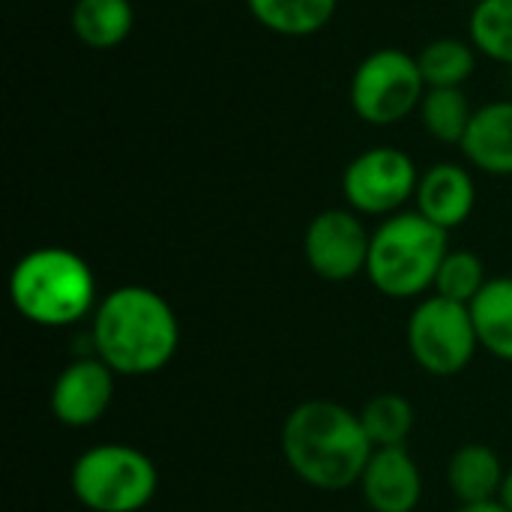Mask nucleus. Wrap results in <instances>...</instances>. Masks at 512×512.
I'll list each match as a JSON object with an SVG mask.
<instances>
[{"label": "nucleus", "instance_id": "obj_23", "mask_svg": "<svg viewBox=\"0 0 512 512\" xmlns=\"http://www.w3.org/2000/svg\"><path fill=\"white\" fill-rule=\"evenodd\" d=\"M453 512H510L501 501H483V504H459Z\"/></svg>", "mask_w": 512, "mask_h": 512}, {"label": "nucleus", "instance_id": "obj_1", "mask_svg": "<svg viewBox=\"0 0 512 512\" xmlns=\"http://www.w3.org/2000/svg\"><path fill=\"white\" fill-rule=\"evenodd\" d=\"M93 354L120 378L162 372L180 345V324L171 303L144 285L108 291L93 309Z\"/></svg>", "mask_w": 512, "mask_h": 512}, {"label": "nucleus", "instance_id": "obj_7", "mask_svg": "<svg viewBox=\"0 0 512 512\" xmlns=\"http://www.w3.org/2000/svg\"><path fill=\"white\" fill-rule=\"evenodd\" d=\"M480 348L471 309L447 297H426L408 318V351L414 363L435 378H453Z\"/></svg>", "mask_w": 512, "mask_h": 512}, {"label": "nucleus", "instance_id": "obj_4", "mask_svg": "<svg viewBox=\"0 0 512 512\" xmlns=\"http://www.w3.org/2000/svg\"><path fill=\"white\" fill-rule=\"evenodd\" d=\"M447 252L450 243L444 228L417 210H402L372 231L366 276L384 297L411 300L435 288Z\"/></svg>", "mask_w": 512, "mask_h": 512}, {"label": "nucleus", "instance_id": "obj_20", "mask_svg": "<svg viewBox=\"0 0 512 512\" xmlns=\"http://www.w3.org/2000/svg\"><path fill=\"white\" fill-rule=\"evenodd\" d=\"M471 117L474 108L462 87H429L420 102V123L441 144H462Z\"/></svg>", "mask_w": 512, "mask_h": 512}, {"label": "nucleus", "instance_id": "obj_3", "mask_svg": "<svg viewBox=\"0 0 512 512\" xmlns=\"http://www.w3.org/2000/svg\"><path fill=\"white\" fill-rule=\"evenodd\" d=\"M15 312L36 327H69L96 309V276L90 264L63 246H42L18 258L9 273Z\"/></svg>", "mask_w": 512, "mask_h": 512}, {"label": "nucleus", "instance_id": "obj_14", "mask_svg": "<svg viewBox=\"0 0 512 512\" xmlns=\"http://www.w3.org/2000/svg\"><path fill=\"white\" fill-rule=\"evenodd\" d=\"M504 465L486 444H465L447 462V486L459 504L498 501L504 486Z\"/></svg>", "mask_w": 512, "mask_h": 512}, {"label": "nucleus", "instance_id": "obj_16", "mask_svg": "<svg viewBox=\"0 0 512 512\" xmlns=\"http://www.w3.org/2000/svg\"><path fill=\"white\" fill-rule=\"evenodd\" d=\"M468 309L477 327L480 348L512 363V276L489 279Z\"/></svg>", "mask_w": 512, "mask_h": 512}, {"label": "nucleus", "instance_id": "obj_2", "mask_svg": "<svg viewBox=\"0 0 512 512\" xmlns=\"http://www.w3.org/2000/svg\"><path fill=\"white\" fill-rule=\"evenodd\" d=\"M279 441L288 468L318 492H345L357 486L375 453L360 414L330 399L297 405L285 417Z\"/></svg>", "mask_w": 512, "mask_h": 512}, {"label": "nucleus", "instance_id": "obj_6", "mask_svg": "<svg viewBox=\"0 0 512 512\" xmlns=\"http://www.w3.org/2000/svg\"><path fill=\"white\" fill-rule=\"evenodd\" d=\"M426 81L414 54L402 48H378L363 57L351 75L348 99L354 114L369 126H396L420 111Z\"/></svg>", "mask_w": 512, "mask_h": 512}, {"label": "nucleus", "instance_id": "obj_19", "mask_svg": "<svg viewBox=\"0 0 512 512\" xmlns=\"http://www.w3.org/2000/svg\"><path fill=\"white\" fill-rule=\"evenodd\" d=\"M360 423L375 450L405 447L414 432V405L399 393H378L363 405Z\"/></svg>", "mask_w": 512, "mask_h": 512}, {"label": "nucleus", "instance_id": "obj_5", "mask_svg": "<svg viewBox=\"0 0 512 512\" xmlns=\"http://www.w3.org/2000/svg\"><path fill=\"white\" fill-rule=\"evenodd\" d=\"M69 486L84 510L141 512L159 489V474L138 447L96 444L75 459Z\"/></svg>", "mask_w": 512, "mask_h": 512}, {"label": "nucleus", "instance_id": "obj_17", "mask_svg": "<svg viewBox=\"0 0 512 512\" xmlns=\"http://www.w3.org/2000/svg\"><path fill=\"white\" fill-rule=\"evenodd\" d=\"M246 6L264 30L300 39L324 30L336 15L339 0H246Z\"/></svg>", "mask_w": 512, "mask_h": 512}, {"label": "nucleus", "instance_id": "obj_13", "mask_svg": "<svg viewBox=\"0 0 512 512\" xmlns=\"http://www.w3.org/2000/svg\"><path fill=\"white\" fill-rule=\"evenodd\" d=\"M465 159L495 177L512 174V99L486 102L474 111L471 126L462 138Z\"/></svg>", "mask_w": 512, "mask_h": 512}, {"label": "nucleus", "instance_id": "obj_24", "mask_svg": "<svg viewBox=\"0 0 512 512\" xmlns=\"http://www.w3.org/2000/svg\"><path fill=\"white\" fill-rule=\"evenodd\" d=\"M498 501L512 512V468L507 471V477H504V486H501V495H498Z\"/></svg>", "mask_w": 512, "mask_h": 512}, {"label": "nucleus", "instance_id": "obj_21", "mask_svg": "<svg viewBox=\"0 0 512 512\" xmlns=\"http://www.w3.org/2000/svg\"><path fill=\"white\" fill-rule=\"evenodd\" d=\"M468 36L483 57L512 66V0H480L468 18Z\"/></svg>", "mask_w": 512, "mask_h": 512}, {"label": "nucleus", "instance_id": "obj_12", "mask_svg": "<svg viewBox=\"0 0 512 512\" xmlns=\"http://www.w3.org/2000/svg\"><path fill=\"white\" fill-rule=\"evenodd\" d=\"M414 201H417V213H423L438 228L453 231L471 219L477 204V186L468 168L456 162H438L420 174Z\"/></svg>", "mask_w": 512, "mask_h": 512}, {"label": "nucleus", "instance_id": "obj_22", "mask_svg": "<svg viewBox=\"0 0 512 512\" xmlns=\"http://www.w3.org/2000/svg\"><path fill=\"white\" fill-rule=\"evenodd\" d=\"M486 264L477 252L471 249H450L441 270H438V279H435V294L438 297H447L453 303H465L471 306L474 297L486 288Z\"/></svg>", "mask_w": 512, "mask_h": 512}, {"label": "nucleus", "instance_id": "obj_9", "mask_svg": "<svg viewBox=\"0 0 512 512\" xmlns=\"http://www.w3.org/2000/svg\"><path fill=\"white\" fill-rule=\"evenodd\" d=\"M372 234L351 207L321 210L303 234V255L324 282H351L366 273Z\"/></svg>", "mask_w": 512, "mask_h": 512}, {"label": "nucleus", "instance_id": "obj_8", "mask_svg": "<svg viewBox=\"0 0 512 512\" xmlns=\"http://www.w3.org/2000/svg\"><path fill=\"white\" fill-rule=\"evenodd\" d=\"M420 171L399 147H372L354 156L342 174V192L360 216H393L417 195Z\"/></svg>", "mask_w": 512, "mask_h": 512}, {"label": "nucleus", "instance_id": "obj_10", "mask_svg": "<svg viewBox=\"0 0 512 512\" xmlns=\"http://www.w3.org/2000/svg\"><path fill=\"white\" fill-rule=\"evenodd\" d=\"M114 381L117 375L93 354V357H78L63 372L54 378L48 405L57 423L69 429H87L105 417L114 399Z\"/></svg>", "mask_w": 512, "mask_h": 512}, {"label": "nucleus", "instance_id": "obj_18", "mask_svg": "<svg viewBox=\"0 0 512 512\" xmlns=\"http://www.w3.org/2000/svg\"><path fill=\"white\" fill-rule=\"evenodd\" d=\"M417 63L426 87H462L477 69V48L471 39L441 36L417 54Z\"/></svg>", "mask_w": 512, "mask_h": 512}, {"label": "nucleus", "instance_id": "obj_15", "mask_svg": "<svg viewBox=\"0 0 512 512\" xmlns=\"http://www.w3.org/2000/svg\"><path fill=\"white\" fill-rule=\"evenodd\" d=\"M135 9L129 0H75L69 27L75 39L93 51H111L132 33Z\"/></svg>", "mask_w": 512, "mask_h": 512}, {"label": "nucleus", "instance_id": "obj_11", "mask_svg": "<svg viewBox=\"0 0 512 512\" xmlns=\"http://www.w3.org/2000/svg\"><path fill=\"white\" fill-rule=\"evenodd\" d=\"M357 486L372 512H414L423 498V477L408 447L375 450Z\"/></svg>", "mask_w": 512, "mask_h": 512}]
</instances>
